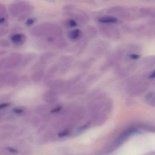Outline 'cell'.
Segmentation results:
<instances>
[{"mask_svg": "<svg viewBox=\"0 0 155 155\" xmlns=\"http://www.w3.org/2000/svg\"><path fill=\"white\" fill-rule=\"evenodd\" d=\"M100 22L103 23H115L117 21V19L114 17H106L104 18H101L99 19Z\"/></svg>", "mask_w": 155, "mask_h": 155, "instance_id": "obj_1", "label": "cell"}, {"mask_svg": "<svg viewBox=\"0 0 155 155\" xmlns=\"http://www.w3.org/2000/svg\"><path fill=\"white\" fill-rule=\"evenodd\" d=\"M21 37L22 36H20V35H17V36H15L13 37V40L15 41V42H18L19 41H20L21 40Z\"/></svg>", "mask_w": 155, "mask_h": 155, "instance_id": "obj_4", "label": "cell"}, {"mask_svg": "<svg viewBox=\"0 0 155 155\" xmlns=\"http://www.w3.org/2000/svg\"><path fill=\"white\" fill-rule=\"evenodd\" d=\"M16 111L18 112V113H20V112H22V110H16Z\"/></svg>", "mask_w": 155, "mask_h": 155, "instance_id": "obj_8", "label": "cell"}, {"mask_svg": "<svg viewBox=\"0 0 155 155\" xmlns=\"http://www.w3.org/2000/svg\"><path fill=\"white\" fill-rule=\"evenodd\" d=\"M81 31L78 29L72 31L70 33L69 37L72 40H75L78 39L80 36Z\"/></svg>", "mask_w": 155, "mask_h": 155, "instance_id": "obj_2", "label": "cell"}, {"mask_svg": "<svg viewBox=\"0 0 155 155\" xmlns=\"http://www.w3.org/2000/svg\"><path fill=\"white\" fill-rule=\"evenodd\" d=\"M68 133V131H63V132H61L59 136H61V137H64V136H66L67 135V134Z\"/></svg>", "mask_w": 155, "mask_h": 155, "instance_id": "obj_6", "label": "cell"}, {"mask_svg": "<svg viewBox=\"0 0 155 155\" xmlns=\"http://www.w3.org/2000/svg\"><path fill=\"white\" fill-rule=\"evenodd\" d=\"M8 105V104H6V103L1 104V105H0V109L2 108H4L5 107H7Z\"/></svg>", "mask_w": 155, "mask_h": 155, "instance_id": "obj_7", "label": "cell"}, {"mask_svg": "<svg viewBox=\"0 0 155 155\" xmlns=\"http://www.w3.org/2000/svg\"><path fill=\"white\" fill-rule=\"evenodd\" d=\"M130 58L132 59L136 60L140 58V56L137 54H131L130 56Z\"/></svg>", "mask_w": 155, "mask_h": 155, "instance_id": "obj_5", "label": "cell"}, {"mask_svg": "<svg viewBox=\"0 0 155 155\" xmlns=\"http://www.w3.org/2000/svg\"><path fill=\"white\" fill-rule=\"evenodd\" d=\"M69 25L71 27H75L77 26V23H76V21L73 20H70L69 21H68Z\"/></svg>", "mask_w": 155, "mask_h": 155, "instance_id": "obj_3", "label": "cell"}]
</instances>
